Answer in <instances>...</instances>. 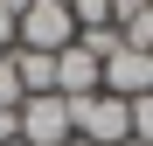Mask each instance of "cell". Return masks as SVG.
<instances>
[{
	"label": "cell",
	"mask_w": 153,
	"mask_h": 146,
	"mask_svg": "<svg viewBox=\"0 0 153 146\" xmlns=\"http://www.w3.org/2000/svg\"><path fill=\"white\" fill-rule=\"evenodd\" d=\"M97 90L105 97H125V104H132V97H146L153 90V56H139V49H111L105 56V70H97Z\"/></svg>",
	"instance_id": "cell-3"
},
{
	"label": "cell",
	"mask_w": 153,
	"mask_h": 146,
	"mask_svg": "<svg viewBox=\"0 0 153 146\" xmlns=\"http://www.w3.org/2000/svg\"><path fill=\"white\" fill-rule=\"evenodd\" d=\"M76 42V21L63 0H28V14H21V42L14 49H35V56H63Z\"/></svg>",
	"instance_id": "cell-2"
},
{
	"label": "cell",
	"mask_w": 153,
	"mask_h": 146,
	"mask_svg": "<svg viewBox=\"0 0 153 146\" xmlns=\"http://www.w3.org/2000/svg\"><path fill=\"white\" fill-rule=\"evenodd\" d=\"M70 146H84V139H70Z\"/></svg>",
	"instance_id": "cell-12"
},
{
	"label": "cell",
	"mask_w": 153,
	"mask_h": 146,
	"mask_svg": "<svg viewBox=\"0 0 153 146\" xmlns=\"http://www.w3.org/2000/svg\"><path fill=\"white\" fill-rule=\"evenodd\" d=\"M125 146H139V139H125Z\"/></svg>",
	"instance_id": "cell-11"
},
{
	"label": "cell",
	"mask_w": 153,
	"mask_h": 146,
	"mask_svg": "<svg viewBox=\"0 0 153 146\" xmlns=\"http://www.w3.org/2000/svg\"><path fill=\"white\" fill-rule=\"evenodd\" d=\"M97 70H105V63H97L91 56V49H63V56H56V97H63V104H76V97H91L97 90Z\"/></svg>",
	"instance_id": "cell-5"
},
{
	"label": "cell",
	"mask_w": 153,
	"mask_h": 146,
	"mask_svg": "<svg viewBox=\"0 0 153 146\" xmlns=\"http://www.w3.org/2000/svg\"><path fill=\"white\" fill-rule=\"evenodd\" d=\"M70 132L84 139V146H125V139H132V104L91 90V97H76V104H70Z\"/></svg>",
	"instance_id": "cell-1"
},
{
	"label": "cell",
	"mask_w": 153,
	"mask_h": 146,
	"mask_svg": "<svg viewBox=\"0 0 153 146\" xmlns=\"http://www.w3.org/2000/svg\"><path fill=\"white\" fill-rule=\"evenodd\" d=\"M28 104V90H21V70H14V56H0V111H21Z\"/></svg>",
	"instance_id": "cell-8"
},
{
	"label": "cell",
	"mask_w": 153,
	"mask_h": 146,
	"mask_svg": "<svg viewBox=\"0 0 153 146\" xmlns=\"http://www.w3.org/2000/svg\"><path fill=\"white\" fill-rule=\"evenodd\" d=\"M7 146H21V139H7Z\"/></svg>",
	"instance_id": "cell-13"
},
{
	"label": "cell",
	"mask_w": 153,
	"mask_h": 146,
	"mask_svg": "<svg viewBox=\"0 0 153 146\" xmlns=\"http://www.w3.org/2000/svg\"><path fill=\"white\" fill-rule=\"evenodd\" d=\"M0 14H14V21H21V14H28V0H0Z\"/></svg>",
	"instance_id": "cell-10"
},
{
	"label": "cell",
	"mask_w": 153,
	"mask_h": 146,
	"mask_svg": "<svg viewBox=\"0 0 153 146\" xmlns=\"http://www.w3.org/2000/svg\"><path fill=\"white\" fill-rule=\"evenodd\" d=\"M132 139H139V146H153V90H146V97H132Z\"/></svg>",
	"instance_id": "cell-9"
},
{
	"label": "cell",
	"mask_w": 153,
	"mask_h": 146,
	"mask_svg": "<svg viewBox=\"0 0 153 146\" xmlns=\"http://www.w3.org/2000/svg\"><path fill=\"white\" fill-rule=\"evenodd\" d=\"M63 7L76 21V35H84V28H111V0H63Z\"/></svg>",
	"instance_id": "cell-7"
},
{
	"label": "cell",
	"mask_w": 153,
	"mask_h": 146,
	"mask_svg": "<svg viewBox=\"0 0 153 146\" xmlns=\"http://www.w3.org/2000/svg\"><path fill=\"white\" fill-rule=\"evenodd\" d=\"M14 70H21V90H28V97H56V56L14 49Z\"/></svg>",
	"instance_id": "cell-6"
},
{
	"label": "cell",
	"mask_w": 153,
	"mask_h": 146,
	"mask_svg": "<svg viewBox=\"0 0 153 146\" xmlns=\"http://www.w3.org/2000/svg\"><path fill=\"white\" fill-rule=\"evenodd\" d=\"M70 104L63 97H28L21 104V146H70Z\"/></svg>",
	"instance_id": "cell-4"
}]
</instances>
